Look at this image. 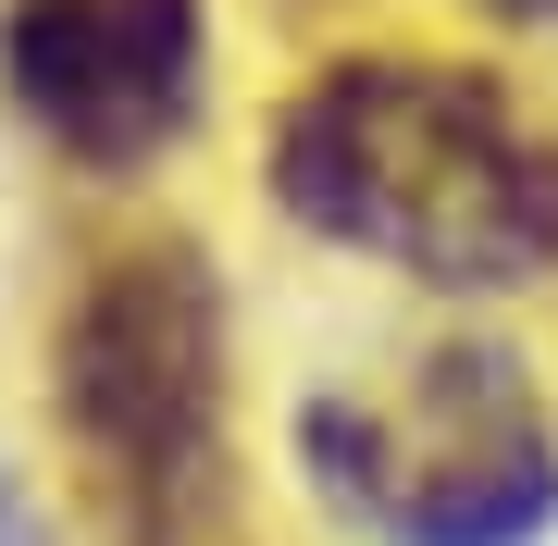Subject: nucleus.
Returning <instances> with one entry per match:
<instances>
[{"label":"nucleus","instance_id":"5","mask_svg":"<svg viewBox=\"0 0 558 546\" xmlns=\"http://www.w3.org/2000/svg\"><path fill=\"white\" fill-rule=\"evenodd\" d=\"M472 13H497V25H521V38H546V25H558V0H472Z\"/></svg>","mask_w":558,"mask_h":546},{"label":"nucleus","instance_id":"3","mask_svg":"<svg viewBox=\"0 0 558 546\" xmlns=\"http://www.w3.org/2000/svg\"><path fill=\"white\" fill-rule=\"evenodd\" d=\"M299 472L360 546H546L558 410L509 336H435L299 410Z\"/></svg>","mask_w":558,"mask_h":546},{"label":"nucleus","instance_id":"4","mask_svg":"<svg viewBox=\"0 0 558 546\" xmlns=\"http://www.w3.org/2000/svg\"><path fill=\"white\" fill-rule=\"evenodd\" d=\"M0 87L75 174H149L211 112V13L199 0H13Z\"/></svg>","mask_w":558,"mask_h":546},{"label":"nucleus","instance_id":"1","mask_svg":"<svg viewBox=\"0 0 558 546\" xmlns=\"http://www.w3.org/2000/svg\"><path fill=\"white\" fill-rule=\"evenodd\" d=\"M274 211L435 299L558 286V124L484 62L336 50L274 112Z\"/></svg>","mask_w":558,"mask_h":546},{"label":"nucleus","instance_id":"2","mask_svg":"<svg viewBox=\"0 0 558 546\" xmlns=\"http://www.w3.org/2000/svg\"><path fill=\"white\" fill-rule=\"evenodd\" d=\"M50 423L112 546H211L236 509V311L199 236H124L50 324Z\"/></svg>","mask_w":558,"mask_h":546}]
</instances>
